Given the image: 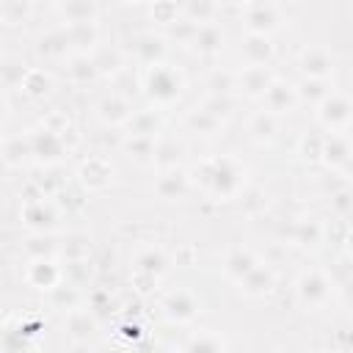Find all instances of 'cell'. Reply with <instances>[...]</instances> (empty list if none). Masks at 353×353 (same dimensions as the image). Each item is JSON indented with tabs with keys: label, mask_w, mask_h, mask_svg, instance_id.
Masks as SVG:
<instances>
[{
	"label": "cell",
	"mask_w": 353,
	"mask_h": 353,
	"mask_svg": "<svg viewBox=\"0 0 353 353\" xmlns=\"http://www.w3.org/2000/svg\"><path fill=\"white\" fill-rule=\"evenodd\" d=\"M331 290H328V279L317 270H309L298 279V298L306 303V306H323L328 301Z\"/></svg>",
	"instance_id": "1"
},
{
	"label": "cell",
	"mask_w": 353,
	"mask_h": 353,
	"mask_svg": "<svg viewBox=\"0 0 353 353\" xmlns=\"http://www.w3.org/2000/svg\"><path fill=\"white\" fill-rule=\"evenodd\" d=\"M179 91H182V80H179L176 72L157 66V69L149 74V94H152L154 99H160V102H171V99L179 97Z\"/></svg>",
	"instance_id": "2"
},
{
	"label": "cell",
	"mask_w": 353,
	"mask_h": 353,
	"mask_svg": "<svg viewBox=\"0 0 353 353\" xmlns=\"http://www.w3.org/2000/svg\"><path fill=\"white\" fill-rule=\"evenodd\" d=\"M320 119H323V124H328L334 130L336 127H345L353 119V105L342 94H328L320 102Z\"/></svg>",
	"instance_id": "3"
},
{
	"label": "cell",
	"mask_w": 353,
	"mask_h": 353,
	"mask_svg": "<svg viewBox=\"0 0 353 353\" xmlns=\"http://www.w3.org/2000/svg\"><path fill=\"white\" fill-rule=\"evenodd\" d=\"M163 309H165V314L171 317V320H176V323H188L193 314H196V301H193V295L188 292V290H176V292H171L165 301H163Z\"/></svg>",
	"instance_id": "4"
},
{
	"label": "cell",
	"mask_w": 353,
	"mask_h": 353,
	"mask_svg": "<svg viewBox=\"0 0 353 353\" xmlns=\"http://www.w3.org/2000/svg\"><path fill=\"white\" fill-rule=\"evenodd\" d=\"M254 268H256V259H254L251 251H245V248H232V251L226 254V259H223V270H226V276L234 279V281H243Z\"/></svg>",
	"instance_id": "5"
},
{
	"label": "cell",
	"mask_w": 353,
	"mask_h": 353,
	"mask_svg": "<svg viewBox=\"0 0 353 353\" xmlns=\"http://www.w3.org/2000/svg\"><path fill=\"white\" fill-rule=\"evenodd\" d=\"M212 174H207V185H212V193H218V196H232L234 190L226 185L229 182V176H240L243 171L232 163V160H215L212 163Z\"/></svg>",
	"instance_id": "6"
},
{
	"label": "cell",
	"mask_w": 353,
	"mask_h": 353,
	"mask_svg": "<svg viewBox=\"0 0 353 353\" xmlns=\"http://www.w3.org/2000/svg\"><path fill=\"white\" fill-rule=\"evenodd\" d=\"M279 25V8L276 6H251L248 8V28L251 33H270Z\"/></svg>",
	"instance_id": "7"
},
{
	"label": "cell",
	"mask_w": 353,
	"mask_h": 353,
	"mask_svg": "<svg viewBox=\"0 0 353 353\" xmlns=\"http://www.w3.org/2000/svg\"><path fill=\"white\" fill-rule=\"evenodd\" d=\"M240 83H243V88H245L248 94H265V91L273 85V77H270V72H268L265 66H248V69L243 72Z\"/></svg>",
	"instance_id": "8"
},
{
	"label": "cell",
	"mask_w": 353,
	"mask_h": 353,
	"mask_svg": "<svg viewBox=\"0 0 353 353\" xmlns=\"http://www.w3.org/2000/svg\"><path fill=\"white\" fill-rule=\"evenodd\" d=\"M265 102H268L270 113L287 110V108L295 102V88H290V85H284V83H276V80H273V85L265 91Z\"/></svg>",
	"instance_id": "9"
},
{
	"label": "cell",
	"mask_w": 353,
	"mask_h": 353,
	"mask_svg": "<svg viewBox=\"0 0 353 353\" xmlns=\"http://www.w3.org/2000/svg\"><path fill=\"white\" fill-rule=\"evenodd\" d=\"M240 284H243V292H248V295H262V292L270 290V284H273V273H270L268 268L256 265Z\"/></svg>",
	"instance_id": "10"
},
{
	"label": "cell",
	"mask_w": 353,
	"mask_h": 353,
	"mask_svg": "<svg viewBox=\"0 0 353 353\" xmlns=\"http://www.w3.org/2000/svg\"><path fill=\"white\" fill-rule=\"evenodd\" d=\"M80 176H83V182L85 185H91V188H102V185H108L110 182V168H108V163L105 160H88L83 168H80Z\"/></svg>",
	"instance_id": "11"
},
{
	"label": "cell",
	"mask_w": 353,
	"mask_h": 353,
	"mask_svg": "<svg viewBox=\"0 0 353 353\" xmlns=\"http://www.w3.org/2000/svg\"><path fill=\"white\" fill-rule=\"evenodd\" d=\"M193 41H196V47H199L201 52H212V50L221 47L223 33H221L212 22H204V25H199V28L193 30Z\"/></svg>",
	"instance_id": "12"
},
{
	"label": "cell",
	"mask_w": 353,
	"mask_h": 353,
	"mask_svg": "<svg viewBox=\"0 0 353 353\" xmlns=\"http://www.w3.org/2000/svg\"><path fill=\"white\" fill-rule=\"evenodd\" d=\"M320 154H325V160H328V163L342 165V163H347V160L353 157V149H350V143H347L342 135H331V138L325 141V146H323V152H320Z\"/></svg>",
	"instance_id": "13"
},
{
	"label": "cell",
	"mask_w": 353,
	"mask_h": 353,
	"mask_svg": "<svg viewBox=\"0 0 353 353\" xmlns=\"http://www.w3.org/2000/svg\"><path fill=\"white\" fill-rule=\"evenodd\" d=\"M301 63H303L306 74H309V77H314V80H320L323 74H328V72H331V58H328L323 50H306Z\"/></svg>",
	"instance_id": "14"
},
{
	"label": "cell",
	"mask_w": 353,
	"mask_h": 353,
	"mask_svg": "<svg viewBox=\"0 0 353 353\" xmlns=\"http://www.w3.org/2000/svg\"><path fill=\"white\" fill-rule=\"evenodd\" d=\"M41 276L39 281H36V287L39 290H50V287H55L58 284V279H61V270L52 265V262H47V259H36L33 265H30V270H28V276Z\"/></svg>",
	"instance_id": "15"
},
{
	"label": "cell",
	"mask_w": 353,
	"mask_h": 353,
	"mask_svg": "<svg viewBox=\"0 0 353 353\" xmlns=\"http://www.w3.org/2000/svg\"><path fill=\"white\" fill-rule=\"evenodd\" d=\"M245 55L251 61V66H262L270 55V41L268 36H259V33H251L248 41H245Z\"/></svg>",
	"instance_id": "16"
},
{
	"label": "cell",
	"mask_w": 353,
	"mask_h": 353,
	"mask_svg": "<svg viewBox=\"0 0 353 353\" xmlns=\"http://www.w3.org/2000/svg\"><path fill=\"white\" fill-rule=\"evenodd\" d=\"M25 218H28V223H30V226H36V229H44V226H50V223L55 221V212H52V207H50V204H44V201H36V204H28V210H25Z\"/></svg>",
	"instance_id": "17"
},
{
	"label": "cell",
	"mask_w": 353,
	"mask_h": 353,
	"mask_svg": "<svg viewBox=\"0 0 353 353\" xmlns=\"http://www.w3.org/2000/svg\"><path fill=\"white\" fill-rule=\"evenodd\" d=\"M99 116L105 119V121H124L127 116H130V110H127V105L119 99V97H108V99H102V105H99Z\"/></svg>",
	"instance_id": "18"
},
{
	"label": "cell",
	"mask_w": 353,
	"mask_h": 353,
	"mask_svg": "<svg viewBox=\"0 0 353 353\" xmlns=\"http://www.w3.org/2000/svg\"><path fill=\"white\" fill-rule=\"evenodd\" d=\"M157 193H160L163 199H176V196H182V193H185V176H182V174H165V176H160Z\"/></svg>",
	"instance_id": "19"
},
{
	"label": "cell",
	"mask_w": 353,
	"mask_h": 353,
	"mask_svg": "<svg viewBox=\"0 0 353 353\" xmlns=\"http://www.w3.org/2000/svg\"><path fill=\"white\" fill-rule=\"evenodd\" d=\"M185 353H223V342L215 334H199V336H193V342L188 345Z\"/></svg>",
	"instance_id": "20"
},
{
	"label": "cell",
	"mask_w": 353,
	"mask_h": 353,
	"mask_svg": "<svg viewBox=\"0 0 353 353\" xmlns=\"http://www.w3.org/2000/svg\"><path fill=\"white\" fill-rule=\"evenodd\" d=\"M273 130H276V121H273L270 110L259 113V116L254 119V124H251V132H254L256 138H270V135H273Z\"/></svg>",
	"instance_id": "21"
},
{
	"label": "cell",
	"mask_w": 353,
	"mask_h": 353,
	"mask_svg": "<svg viewBox=\"0 0 353 353\" xmlns=\"http://www.w3.org/2000/svg\"><path fill=\"white\" fill-rule=\"evenodd\" d=\"M138 265H143V270L154 273V270H163V256L154 254V251H149V254H141L138 256Z\"/></svg>",
	"instance_id": "22"
},
{
	"label": "cell",
	"mask_w": 353,
	"mask_h": 353,
	"mask_svg": "<svg viewBox=\"0 0 353 353\" xmlns=\"http://www.w3.org/2000/svg\"><path fill=\"white\" fill-rule=\"evenodd\" d=\"M347 245H350V251H353V232H350V237H347Z\"/></svg>",
	"instance_id": "23"
}]
</instances>
